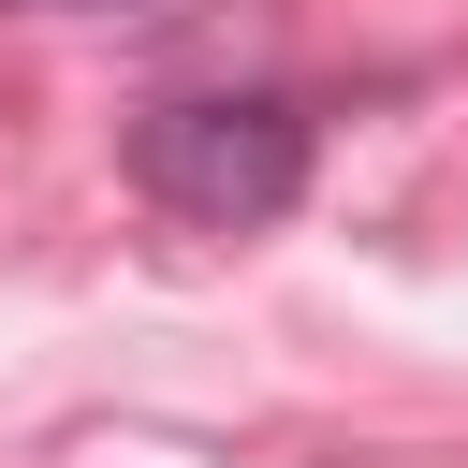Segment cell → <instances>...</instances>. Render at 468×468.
Here are the masks:
<instances>
[{
    "label": "cell",
    "instance_id": "2",
    "mask_svg": "<svg viewBox=\"0 0 468 468\" xmlns=\"http://www.w3.org/2000/svg\"><path fill=\"white\" fill-rule=\"evenodd\" d=\"M0 15H176V0H0Z\"/></svg>",
    "mask_w": 468,
    "mask_h": 468
},
{
    "label": "cell",
    "instance_id": "1",
    "mask_svg": "<svg viewBox=\"0 0 468 468\" xmlns=\"http://www.w3.org/2000/svg\"><path fill=\"white\" fill-rule=\"evenodd\" d=\"M307 161H322V132H307L292 88H190V102H146L132 117V190L161 219H190V234L292 219L307 205Z\"/></svg>",
    "mask_w": 468,
    "mask_h": 468
}]
</instances>
